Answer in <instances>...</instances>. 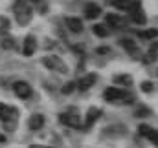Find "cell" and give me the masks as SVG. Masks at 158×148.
<instances>
[{
    "label": "cell",
    "mask_w": 158,
    "mask_h": 148,
    "mask_svg": "<svg viewBox=\"0 0 158 148\" xmlns=\"http://www.w3.org/2000/svg\"><path fill=\"white\" fill-rule=\"evenodd\" d=\"M13 13L19 26H28L33 18V4L31 0H17L13 4Z\"/></svg>",
    "instance_id": "6da1fadb"
},
{
    "label": "cell",
    "mask_w": 158,
    "mask_h": 148,
    "mask_svg": "<svg viewBox=\"0 0 158 148\" xmlns=\"http://www.w3.org/2000/svg\"><path fill=\"white\" fill-rule=\"evenodd\" d=\"M103 99L107 103H114V104H131L134 103V95L129 92V90H123V88H107L105 93H103Z\"/></svg>",
    "instance_id": "7a4b0ae2"
},
{
    "label": "cell",
    "mask_w": 158,
    "mask_h": 148,
    "mask_svg": "<svg viewBox=\"0 0 158 148\" xmlns=\"http://www.w3.org/2000/svg\"><path fill=\"white\" fill-rule=\"evenodd\" d=\"M0 121H2V124L6 128V132H13L17 128V123H19V111H17V108L0 103Z\"/></svg>",
    "instance_id": "3957f363"
},
{
    "label": "cell",
    "mask_w": 158,
    "mask_h": 148,
    "mask_svg": "<svg viewBox=\"0 0 158 148\" xmlns=\"http://www.w3.org/2000/svg\"><path fill=\"white\" fill-rule=\"evenodd\" d=\"M59 123L68 126V128H76V130H83L85 128V119L81 117V113L76 108H70V110L63 111L59 115Z\"/></svg>",
    "instance_id": "277c9868"
},
{
    "label": "cell",
    "mask_w": 158,
    "mask_h": 148,
    "mask_svg": "<svg viewBox=\"0 0 158 148\" xmlns=\"http://www.w3.org/2000/svg\"><path fill=\"white\" fill-rule=\"evenodd\" d=\"M42 64L48 68V70H52V72H59V73H66L68 72V68H66V64L63 62V59H59L57 55H48V57H44L42 59Z\"/></svg>",
    "instance_id": "5b68a950"
},
{
    "label": "cell",
    "mask_w": 158,
    "mask_h": 148,
    "mask_svg": "<svg viewBox=\"0 0 158 148\" xmlns=\"http://www.w3.org/2000/svg\"><path fill=\"white\" fill-rule=\"evenodd\" d=\"M112 6L119 11H125L131 15L132 11L142 7V0H112Z\"/></svg>",
    "instance_id": "8992f818"
},
{
    "label": "cell",
    "mask_w": 158,
    "mask_h": 148,
    "mask_svg": "<svg viewBox=\"0 0 158 148\" xmlns=\"http://www.w3.org/2000/svg\"><path fill=\"white\" fill-rule=\"evenodd\" d=\"M13 92H15V95H17L19 99H30L31 93H33L31 86H30L26 80H17V82H13Z\"/></svg>",
    "instance_id": "52a82bcc"
},
{
    "label": "cell",
    "mask_w": 158,
    "mask_h": 148,
    "mask_svg": "<svg viewBox=\"0 0 158 148\" xmlns=\"http://www.w3.org/2000/svg\"><path fill=\"white\" fill-rule=\"evenodd\" d=\"M138 132H140L142 137H145L147 141H151V143L158 148V130L156 128H153V126H149V124H140V126H138Z\"/></svg>",
    "instance_id": "ba28073f"
},
{
    "label": "cell",
    "mask_w": 158,
    "mask_h": 148,
    "mask_svg": "<svg viewBox=\"0 0 158 148\" xmlns=\"http://www.w3.org/2000/svg\"><path fill=\"white\" fill-rule=\"evenodd\" d=\"M119 44H121V48H123L131 57L140 59V48H138V44H136L134 40H131V38H123V40H119Z\"/></svg>",
    "instance_id": "9c48e42d"
},
{
    "label": "cell",
    "mask_w": 158,
    "mask_h": 148,
    "mask_svg": "<svg viewBox=\"0 0 158 148\" xmlns=\"http://www.w3.org/2000/svg\"><path fill=\"white\" fill-rule=\"evenodd\" d=\"M99 115H101V110H99V108H96V106L88 108L86 117H85V128H83V130H90V128L94 126V123L99 119Z\"/></svg>",
    "instance_id": "30bf717a"
},
{
    "label": "cell",
    "mask_w": 158,
    "mask_h": 148,
    "mask_svg": "<svg viewBox=\"0 0 158 148\" xmlns=\"http://www.w3.org/2000/svg\"><path fill=\"white\" fill-rule=\"evenodd\" d=\"M35 49H37V40H35L33 35H28L24 38V44H22V53L26 57H31L35 53Z\"/></svg>",
    "instance_id": "8fae6325"
},
{
    "label": "cell",
    "mask_w": 158,
    "mask_h": 148,
    "mask_svg": "<svg viewBox=\"0 0 158 148\" xmlns=\"http://www.w3.org/2000/svg\"><path fill=\"white\" fill-rule=\"evenodd\" d=\"M96 80H98V77H96L94 73H86V75H83V77L79 79V82H77V90L85 92V90L92 88V86L96 84Z\"/></svg>",
    "instance_id": "7c38bea8"
},
{
    "label": "cell",
    "mask_w": 158,
    "mask_h": 148,
    "mask_svg": "<svg viewBox=\"0 0 158 148\" xmlns=\"http://www.w3.org/2000/svg\"><path fill=\"white\" fill-rule=\"evenodd\" d=\"M99 15H101V7H99L98 4H94V2H88V4L85 6V17H86V18L94 20V18H98Z\"/></svg>",
    "instance_id": "4fadbf2b"
},
{
    "label": "cell",
    "mask_w": 158,
    "mask_h": 148,
    "mask_svg": "<svg viewBox=\"0 0 158 148\" xmlns=\"http://www.w3.org/2000/svg\"><path fill=\"white\" fill-rule=\"evenodd\" d=\"M28 126H30V130H33V132L40 130V128L44 126V115H42V113H33V115L30 117V121H28Z\"/></svg>",
    "instance_id": "5bb4252c"
},
{
    "label": "cell",
    "mask_w": 158,
    "mask_h": 148,
    "mask_svg": "<svg viewBox=\"0 0 158 148\" xmlns=\"http://www.w3.org/2000/svg\"><path fill=\"white\" fill-rule=\"evenodd\" d=\"M107 24L112 28V29H119V28H125V18H121L119 15H107Z\"/></svg>",
    "instance_id": "9a60e30c"
},
{
    "label": "cell",
    "mask_w": 158,
    "mask_h": 148,
    "mask_svg": "<svg viewBox=\"0 0 158 148\" xmlns=\"http://www.w3.org/2000/svg\"><path fill=\"white\" fill-rule=\"evenodd\" d=\"M64 22H66V26H68V29H70L72 33H81V31H83V22H81V18L68 17Z\"/></svg>",
    "instance_id": "2e32d148"
},
{
    "label": "cell",
    "mask_w": 158,
    "mask_h": 148,
    "mask_svg": "<svg viewBox=\"0 0 158 148\" xmlns=\"http://www.w3.org/2000/svg\"><path fill=\"white\" fill-rule=\"evenodd\" d=\"M131 18H132V22L138 24V26H143V24L147 22V17H145V13H143L142 7L136 9V11H132V13H131Z\"/></svg>",
    "instance_id": "e0dca14e"
},
{
    "label": "cell",
    "mask_w": 158,
    "mask_h": 148,
    "mask_svg": "<svg viewBox=\"0 0 158 148\" xmlns=\"http://www.w3.org/2000/svg\"><path fill=\"white\" fill-rule=\"evenodd\" d=\"M138 37L143 38V40H153L158 37V29L156 28H151V29H143V31H138Z\"/></svg>",
    "instance_id": "ac0fdd59"
},
{
    "label": "cell",
    "mask_w": 158,
    "mask_h": 148,
    "mask_svg": "<svg viewBox=\"0 0 158 148\" xmlns=\"http://www.w3.org/2000/svg\"><path fill=\"white\" fill-rule=\"evenodd\" d=\"M92 31H94V35H98V37H101V38L109 37V29H107L105 26H101V24H96V26L92 28Z\"/></svg>",
    "instance_id": "d6986e66"
},
{
    "label": "cell",
    "mask_w": 158,
    "mask_h": 148,
    "mask_svg": "<svg viewBox=\"0 0 158 148\" xmlns=\"http://www.w3.org/2000/svg\"><path fill=\"white\" fill-rule=\"evenodd\" d=\"M114 82L116 84H123V86H129L132 82V79H131V75H116L114 77Z\"/></svg>",
    "instance_id": "ffe728a7"
},
{
    "label": "cell",
    "mask_w": 158,
    "mask_h": 148,
    "mask_svg": "<svg viewBox=\"0 0 158 148\" xmlns=\"http://www.w3.org/2000/svg\"><path fill=\"white\" fill-rule=\"evenodd\" d=\"M7 29H9V20H7V18H4V17H0V33H2V35H6V33H7Z\"/></svg>",
    "instance_id": "44dd1931"
},
{
    "label": "cell",
    "mask_w": 158,
    "mask_h": 148,
    "mask_svg": "<svg viewBox=\"0 0 158 148\" xmlns=\"http://www.w3.org/2000/svg\"><path fill=\"white\" fill-rule=\"evenodd\" d=\"M134 115H136V117H151V110H149V108H145V106H140V108L136 110Z\"/></svg>",
    "instance_id": "7402d4cb"
},
{
    "label": "cell",
    "mask_w": 158,
    "mask_h": 148,
    "mask_svg": "<svg viewBox=\"0 0 158 148\" xmlns=\"http://www.w3.org/2000/svg\"><path fill=\"white\" fill-rule=\"evenodd\" d=\"M2 48L4 49H13V38L4 35V38H2Z\"/></svg>",
    "instance_id": "603a6c76"
},
{
    "label": "cell",
    "mask_w": 158,
    "mask_h": 148,
    "mask_svg": "<svg viewBox=\"0 0 158 148\" xmlns=\"http://www.w3.org/2000/svg\"><path fill=\"white\" fill-rule=\"evenodd\" d=\"M76 86H77L76 82H68V84H64V86H63V90H61V92H63L64 95H70V93L74 92V88H76Z\"/></svg>",
    "instance_id": "cb8c5ba5"
},
{
    "label": "cell",
    "mask_w": 158,
    "mask_h": 148,
    "mask_svg": "<svg viewBox=\"0 0 158 148\" xmlns=\"http://www.w3.org/2000/svg\"><path fill=\"white\" fill-rule=\"evenodd\" d=\"M31 4L39 9L40 13H44V11H46V0H31Z\"/></svg>",
    "instance_id": "d4e9b609"
},
{
    "label": "cell",
    "mask_w": 158,
    "mask_h": 148,
    "mask_svg": "<svg viewBox=\"0 0 158 148\" xmlns=\"http://www.w3.org/2000/svg\"><path fill=\"white\" fill-rule=\"evenodd\" d=\"M153 88H155V84H153V82H149V80L142 82V92H143V93H151V92H153Z\"/></svg>",
    "instance_id": "484cf974"
},
{
    "label": "cell",
    "mask_w": 158,
    "mask_h": 148,
    "mask_svg": "<svg viewBox=\"0 0 158 148\" xmlns=\"http://www.w3.org/2000/svg\"><path fill=\"white\" fill-rule=\"evenodd\" d=\"M96 53H99V55L110 53V48H109V46H101V48H98V49H96Z\"/></svg>",
    "instance_id": "4316f807"
},
{
    "label": "cell",
    "mask_w": 158,
    "mask_h": 148,
    "mask_svg": "<svg viewBox=\"0 0 158 148\" xmlns=\"http://www.w3.org/2000/svg\"><path fill=\"white\" fill-rule=\"evenodd\" d=\"M30 148H52V146H46V145H31Z\"/></svg>",
    "instance_id": "83f0119b"
},
{
    "label": "cell",
    "mask_w": 158,
    "mask_h": 148,
    "mask_svg": "<svg viewBox=\"0 0 158 148\" xmlns=\"http://www.w3.org/2000/svg\"><path fill=\"white\" fill-rule=\"evenodd\" d=\"M0 143H6V137H4L2 134H0Z\"/></svg>",
    "instance_id": "f1b7e54d"
},
{
    "label": "cell",
    "mask_w": 158,
    "mask_h": 148,
    "mask_svg": "<svg viewBox=\"0 0 158 148\" xmlns=\"http://www.w3.org/2000/svg\"><path fill=\"white\" fill-rule=\"evenodd\" d=\"M156 75H158V70H156Z\"/></svg>",
    "instance_id": "f546056e"
},
{
    "label": "cell",
    "mask_w": 158,
    "mask_h": 148,
    "mask_svg": "<svg viewBox=\"0 0 158 148\" xmlns=\"http://www.w3.org/2000/svg\"><path fill=\"white\" fill-rule=\"evenodd\" d=\"M109 2H110V0H109Z\"/></svg>",
    "instance_id": "4dcf8cb0"
}]
</instances>
